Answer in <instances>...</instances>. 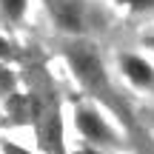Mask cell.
Segmentation results:
<instances>
[{
    "label": "cell",
    "instance_id": "obj_1",
    "mask_svg": "<svg viewBox=\"0 0 154 154\" xmlns=\"http://www.w3.org/2000/svg\"><path fill=\"white\" fill-rule=\"evenodd\" d=\"M66 60L69 66L74 69V74L86 83L88 88L94 91H109V77H106V69H103V60L97 57V51L86 43H77V46H69L66 49Z\"/></svg>",
    "mask_w": 154,
    "mask_h": 154
},
{
    "label": "cell",
    "instance_id": "obj_2",
    "mask_svg": "<svg viewBox=\"0 0 154 154\" xmlns=\"http://www.w3.org/2000/svg\"><path fill=\"white\" fill-rule=\"evenodd\" d=\"M74 120H77V128H80V134L86 140H91V143H114V131L106 123V117H100V111L88 109V106H77Z\"/></svg>",
    "mask_w": 154,
    "mask_h": 154
},
{
    "label": "cell",
    "instance_id": "obj_3",
    "mask_svg": "<svg viewBox=\"0 0 154 154\" xmlns=\"http://www.w3.org/2000/svg\"><path fill=\"white\" fill-rule=\"evenodd\" d=\"M37 131L43 146L51 154H60V120H57V106H43L37 109Z\"/></svg>",
    "mask_w": 154,
    "mask_h": 154
},
{
    "label": "cell",
    "instance_id": "obj_4",
    "mask_svg": "<svg viewBox=\"0 0 154 154\" xmlns=\"http://www.w3.org/2000/svg\"><path fill=\"white\" fill-rule=\"evenodd\" d=\"M49 9L54 14V20L60 23V29L66 32H80L83 29V14L77 0H49Z\"/></svg>",
    "mask_w": 154,
    "mask_h": 154
},
{
    "label": "cell",
    "instance_id": "obj_5",
    "mask_svg": "<svg viewBox=\"0 0 154 154\" xmlns=\"http://www.w3.org/2000/svg\"><path fill=\"white\" fill-rule=\"evenodd\" d=\"M120 69H123V74H126L134 86H154V69L143 60V57L123 54L120 57Z\"/></svg>",
    "mask_w": 154,
    "mask_h": 154
},
{
    "label": "cell",
    "instance_id": "obj_6",
    "mask_svg": "<svg viewBox=\"0 0 154 154\" xmlns=\"http://www.w3.org/2000/svg\"><path fill=\"white\" fill-rule=\"evenodd\" d=\"M26 6H29V0H0V9L9 20H20L26 14Z\"/></svg>",
    "mask_w": 154,
    "mask_h": 154
},
{
    "label": "cell",
    "instance_id": "obj_7",
    "mask_svg": "<svg viewBox=\"0 0 154 154\" xmlns=\"http://www.w3.org/2000/svg\"><path fill=\"white\" fill-rule=\"evenodd\" d=\"M3 154H32V151L23 149V146H17V143H9V140H6V143H3Z\"/></svg>",
    "mask_w": 154,
    "mask_h": 154
},
{
    "label": "cell",
    "instance_id": "obj_8",
    "mask_svg": "<svg viewBox=\"0 0 154 154\" xmlns=\"http://www.w3.org/2000/svg\"><path fill=\"white\" fill-rule=\"evenodd\" d=\"M0 57H3V60H11V57H14V49H11L3 37H0Z\"/></svg>",
    "mask_w": 154,
    "mask_h": 154
},
{
    "label": "cell",
    "instance_id": "obj_9",
    "mask_svg": "<svg viewBox=\"0 0 154 154\" xmlns=\"http://www.w3.org/2000/svg\"><path fill=\"white\" fill-rule=\"evenodd\" d=\"M0 88H3V91H9V88H11V74L6 72L3 66H0Z\"/></svg>",
    "mask_w": 154,
    "mask_h": 154
},
{
    "label": "cell",
    "instance_id": "obj_10",
    "mask_svg": "<svg viewBox=\"0 0 154 154\" xmlns=\"http://www.w3.org/2000/svg\"><path fill=\"white\" fill-rule=\"evenodd\" d=\"M123 3H128L131 9H151L154 0H123Z\"/></svg>",
    "mask_w": 154,
    "mask_h": 154
},
{
    "label": "cell",
    "instance_id": "obj_11",
    "mask_svg": "<svg viewBox=\"0 0 154 154\" xmlns=\"http://www.w3.org/2000/svg\"><path fill=\"white\" fill-rule=\"evenodd\" d=\"M80 154H100V151H94V149H83Z\"/></svg>",
    "mask_w": 154,
    "mask_h": 154
},
{
    "label": "cell",
    "instance_id": "obj_12",
    "mask_svg": "<svg viewBox=\"0 0 154 154\" xmlns=\"http://www.w3.org/2000/svg\"><path fill=\"white\" fill-rule=\"evenodd\" d=\"M149 46H151V49H154V37H149Z\"/></svg>",
    "mask_w": 154,
    "mask_h": 154
}]
</instances>
